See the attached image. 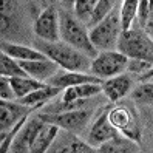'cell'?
<instances>
[{
  "mask_svg": "<svg viewBox=\"0 0 153 153\" xmlns=\"http://www.w3.org/2000/svg\"><path fill=\"white\" fill-rule=\"evenodd\" d=\"M121 2H122V0H99L97 5H96V10L93 13V19H91V23H90V25L93 26L99 20H102L111 10H114L116 6H119Z\"/></svg>",
  "mask_w": 153,
  "mask_h": 153,
  "instance_id": "d4e9b609",
  "label": "cell"
},
{
  "mask_svg": "<svg viewBox=\"0 0 153 153\" xmlns=\"http://www.w3.org/2000/svg\"><path fill=\"white\" fill-rule=\"evenodd\" d=\"M0 97H2V101H16L17 99L10 77H0Z\"/></svg>",
  "mask_w": 153,
  "mask_h": 153,
  "instance_id": "4316f807",
  "label": "cell"
},
{
  "mask_svg": "<svg viewBox=\"0 0 153 153\" xmlns=\"http://www.w3.org/2000/svg\"><path fill=\"white\" fill-rule=\"evenodd\" d=\"M128 67V57L121 53L119 50H107L99 51L97 56L91 60V71L93 74L101 77L102 80L125 73Z\"/></svg>",
  "mask_w": 153,
  "mask_h": 153,
  "instance_id": "5b68a950",
  "label": "cell"
},
{
  "mask_svg": "<svg viewBox=\"0 0 153 153\" xmlns=\"http://www.w3.org/2000/svg\"><path fill=\"white\" fill-rule=\"evenodd\" d=\"M108 121L121 134L127 136L133 141H141V128L138 124V118L134 111L127 105H114L107 111Z\"/></svg>",
  "mask_w": 153,
  "mask_h": 153,
  "instance_id": "52a82bcc",
  "label": "cell"
},
{
  "mask_svg": "<svg viewBox=\"0 0 153 153\" xmlns=\"http://www.w3.org/2000/svg\"><path fill=\"white\" fill-rule=\"evenodd\" d=\"M104 80L101 77H97L93 73H84V71H67V70H60L59 73L51 77L47 84L60 87L62 90H65L68 87H74V85H82V84H102Z\"/></svg>",
  "mask_w": 153,
  "mask_h": 153,
  "instance_id": "5bb4252c",
  "label": "cell"
},
{
  "mask_svg": "<svg viewBox=\"0 0 153 153\" xmlns=\"http://www.w3.org/2000/svg\"><path fill=\"white\" fill-rule=\"evenodd\" d=\"M39 116L45 122L56 124L62 130H67L71 133H79L88 125L90 119L93 116V111L87 110V108H73V110L40 113Z\"/></svg>",
  "mask_w": 153,
  "mask_h": 153,
  "instance_id": "8992f818",
  "label": "cell"
},
{
  "mask_svg": "<svg viewBox=\"0 0 153 153\" xmlns=\"http://www.w3.org/2000/svg\"><path fill=\"white\" fill-rule=\"evenodd\" d=\"M144 82H153V74H152V76H150L147 80H144Z\"/></svg>",
  "mask_w": 153,
  "mask_h": 153,
  "instance_id": "f546056e",
  "label": "cell"
},
{
  "mask_svg": "<svg viewBox=\"0 0 153 153\" xmlns=\"http://www.w3.org/2000/svg\"><path fill=\"white\" fill-rule=\"evenodd\" d=\"M131 99L142 105L153 104V82H139L130 93Z\"/></svg>",
  "mask_w": 153,
  "mask_h": 153,
  "instance_id": "cb8c5ba5",
  "label": "cell"
},
{
  "mask_svg": "<svg viewBox=\"0 0 153 153\" xmlns=\"http://www.w3.org/2000/svg\"><path fill=\"white\" fill-rule=\"evenodd\" d=\"M121 22H122V31L130 30L134 20L138 17L139 10V0H122L121 2Z\"/></svg>",
  "mask_w": 153,
  "mask_h": 153,
  "instance_id": "44dd1931",
  "label": "cell"
},
{
  "mask_svg": "<svg viewBox=\"0 0 153 153\" xmlns=\"http://www.w3.org/2000/svg\"><path fill=\"white\" fill-rule=\"evenodd\" d=\"M59 130L60 128L57 127L56 124L45 122L43 127L39 130L37 136L34 138L30 152L31 153H45V152H48L50 147L53 146V142H54V139L57 138Z\"/></svg>",
  "mask_w": 153,
  "mask_h": 153,
  "instance_id": "ac0fdd59",
  "label": "cell"
},
{
  "mask_svg": "<svg viewBox=\"0 0 153 153\" xmlns=\"http://www.w3.org/2000/svg\"><path fill=\"white\" fill-rule=\"evenodd\" d=\"M50 152L56 153H93L97 152L96 147H93L88 141H82L76 136V133H71L67 130H59L57 138L54 139L53 146L50 147Z\"/></svg>",
  "mask_w": 153,
  "mask_h": 153,
  "instance_id": "9c48e42d",
  "label": "cell"
},
{
  "mask_svg": "<svg viewBox=\"0 0 153 153\" xmlns=\"http://www.w3.org/2000/svg\"><path fill=\"white\" fill-rule=\"evenodd\" d=\"M59 19H60V40L85 53L90 57H96L99 51L90 40V31L87 30V25L80 22L74 14H70L65 11L59 13Z\"/></svg>",
  "mask_w": 153,
  "mask_h": 153,
  "instance_id": "3957f363",
  "label": "cell"
},
{
  "mask_svg": "<svg viewBox=\"0 0 153 153\" xmlns=\"http://www.w3.org/2000/svg\"><path fill=\"white\" fill-rule=\"evenodd\" d=\"M20 67L26 71V74L33 79H37L40 82H48L51 77H54L62 70L54 60L50 57L36 59V60H19Z\"/></svg>",
  "mask_w": 153,
  "mask_h": 153,
  "instance_id": "8fae6325",
  "label": "cell"
},
{
  "mask_svg": "<svg viewBox=\"0 0 153 153\" xmlns=\"http://www.w3.org/2000/svg\"><path fill=\"white\" fill-rule=\"evenodd\" d=\"M144 30H146V33L153 39V0H150L147 17H146V22H144Z\"/></svg>",
  "mask_w": 153,
  "mask_h": 153,
  "instance_id": "83f0119b",
  "label": "cell"
},
{
  "mask_svg": "<svg viewBox=\"0 0 153 153\" xmlns=\"http://www.w3.org/2000/svg\"><path fill=\"white\" fill-rule=\"evenodd\" d=\"M0 48H2V53H5V54L11 56L17 60H36V59H45L47 57L36 47L33 48V47H26V45L8 42V40H3L2 45H0Z\"/></svg>",
  "mask_w": 153,
  "mask_h": 153,
  "instance_id": "e0dca14e",
  "label": "cell"
},
{
  "mask_svg": "<svg viewBox=\"0 0 153 153\" xmlns=\"http://www.w3.org/2000/svg\"><path fill=\"white\" fill-rule=\"evenodd\" d=\"M97 152L102 153H134L139 152V142L133 141L124 134H118L107 142H104L101 147H97Z\"/></svg>",
  "mask_w": 153,
  "mask_h": 153,
  "instance_id": "d6986e66",
  "label": "cell"
},
{
  "mask_svg": "<svg viewBox=\"0 0 153 153\" xmlns=\"http://www.w3.org/2000/svg\"><path fill=\"white\" fill-rule=\"evenodd\" d=\"M97 2L99 0H74V16L85 25H90Z\"/></svg>",
  "mask_w": 153,
  "mask_h": 153,
  "instance_id": "603a6c76",
  "label": "cell"
},
{
  "mask_svg": "<svg viewBox=\"0 0 153 153\" xmlns=\"http://www.w3.org/2000/svg\"><path fill=\"white\" fill-rule=\"evenodd\" d=\"M43 124H45V121L40 116L26 119V122L22 125V128L16 134V138L11 144V152H30L33 141L37 136L39 130L43 127Z\"/></svg>",
  "mask_w": 153,
  "mask_h": 153,
  "instance_id": "7c38bea8",
  "label": "cell"
},
{
  "mask_svg": "<svg viewBox=\"0 0 153 153\" xmlns=\"http://www.w3.org/2000/svg\"><path fill=\"white\" fill-rule=\"evenodd\" d=\"M34 108L19 101H2L0 102V130L2 134L8 133L14 125L25 116H30Z\"/></svg>",
  "mask_w": 153,
  "mask_h": 153,
  "instance_id": "30bf717a",
  "label": "cell"
},
{
  "mask_svg": "<svg viewBox=\"0 0 153 153\" xmlns=\"http://www.w3.org/2000/svg\"><path fill=\"white\" fill-rule=\"evenodd\" d=\"M131 90H133V79L130 74L125 73L108 77L102 82V93L110 102L121 101L122 97L131 93Z\"/></svg>",
  "mask_w": 153,
  "mask_h": 153,
  "instance_id": "4fadbf2b",
  "label": "cell"
},
{
  "mask_svg": "<svg viewBox=\"0 0 153 153\" xmlns=\"http://www.w3.org/2000/svg\"><path fill=\"white\" fill-rule=\"evenodd\" d=\"M0 76L16 77V76H28V74H26V71L20 67L17 59L2 53V54H0Z\"/></svg>",
  "mask_w": 153,
  "mask_h": 153,
  "instance_id": "7402d4cb",
  "label": "cell"
},
{
  "mask_svg": "<svg viewBox=\"0 0 153 153\" xmlns=\"http://www.w3.org/2000/svg\"><path fill=\"white\" fill-rule=\"evenodd\" d=\"M153 70V64L147 60H139V59H128V67L127 71L131 74H139L141 77L147 74L149 71Z\"/></svg>",
  "mask_w": 153,
  "mask_h": 153,
  "instance_id": "484cf974",
  "label": "cell"
},
{
  "mask_svg": "<svg viewBox=\"0 0 153 153\" xmlns=\"http://www.w3.org/2000/svg\"><path fill=\"white\" fill-rule=\"evenodd\" d=\"M121 6V5H119ZM116 6L102 20L94 23L90 30V40L97 51L118 50V42L122 34L121 10Z\"/></svg>",
  "mask_w": 153,
  "mask_h": 153,
  "instance_id": "7a4b0ae2",
  "label": "cell"
},
{
  "mask_svg": "<svg viewBox=\"0 0 153 153\" xmlns=\"http://www.w3.org/2000/svg\"><path fill=\"white\" fill-rule=\"evenodd\" d=\"M10 80H11V85L17 99L25 97L26 94L33 93L34 90H37L47 84V82H40L37 79H33L30 76H16V77H10Z\"/></svg>",
  "mask_w": 153,
  "mask_h": 153,
  "instance_id": "ffe728a7",
  "label": "cell"
},
{
  "mask_svg": "<svg viewBox=\"0 0 153 153\" xmlns=\"http://www.w3.org/2000/svg\"><path fill=\"white\" fill-rule=\"evenodd\" d=\"M34 33L37 39L47 42H59L60 40V19L59 11L54 6H48L37 16L34 22Z\"/></svg>",
  "mask_w": 153,
  "mask_h": 153,
  "instance_id": "ba28073f",
  "label": "cell"
},
{
  "mask_svg": "<svg viewBox=\"0 0 153 153\" xmlns=\"http://www.w3.org/2000/svg\"><path fill=\"white\" fill-rule=\"evenodd\" d=\"M62 91H64V90H62L60 87L51 85V84H45L43 87L34 90L33 93L26 94L25 97L16 99V101H19L20 104H25V105H28V107H33V108H37V107L50 102L51 99L57 97V94L62 93Z\"/></svg>",
  "mask_w": 153,
  "mask_h": 153,
  "instance_id": "2e32d148",
  "label": "cell"
},
{
  "mask_svg": "<svg viewBox=\"0 0 153 153\" xmlns=\"http://www.w3.org/2000/svg\"><path fill=\"white\" fill-rule=\"evenodd\" d=\"M118 134H119V131L111 125V122L108 121V114L105 111L102 114H99L96 118V121L93 122L91 128L88 131L87 141L91 144L93 147L97 149V147H101L104 142H107L108 139H111L114 136H118Z\"/></svg>",
  "mask_w": 153,
  "mask_h": 153,
  "instance_id": "9a60e30c",
  "label": "cell"
},
{
  "mask_svg": "<svg viewBox=\"0 0 153 153\" xmlns=\"http://www.w3.org/2000/svg\"><path fill=\"white\" fill-rule=\"evenodd\" d=\"M36 48L42 51L47 57L54 60L56 64L67 71H84L88 73L91 68L93 57L87 56L85 53L71 47L65 42H47L42 39H36ZM91 73V71H90Z\"/></svg>",
  "mask_w": 153,
  "mask_h": 153,
  "instance_id": "6da1fadb",
  "label": "cell"
},
{
  "mask_svg": "<svg viewBox=\"0 0 153 153\" xmlns=\"http://www.w3.org/2000/svg\"><path fill=\"white\" fill-rule=\"evenodd\" d=\"M118 50L128 59L147 60L153 64V39L138 23H133L130 30L122 31L118 42Z\"/></svg>",
  "mask_w": 153,
  "mask_h": 153,
  "instance_id": "277c9868",
  "label": "cell"
},
{
  "mask_svg": "<svg viewBox=\"0 0 153 153\" xmlns=\"http://www.w3.org/2000/svg\"><path fill=\"white\" fill-rule=\"evenodd\" d=\"M17 8V0H2V16L11 17Z\"/></svg>",
  "mask_w": 153,
  "mask_h": 153,
  "instance_id": "f1b7e54d",
  "label": "cell"
}]
</instances>
